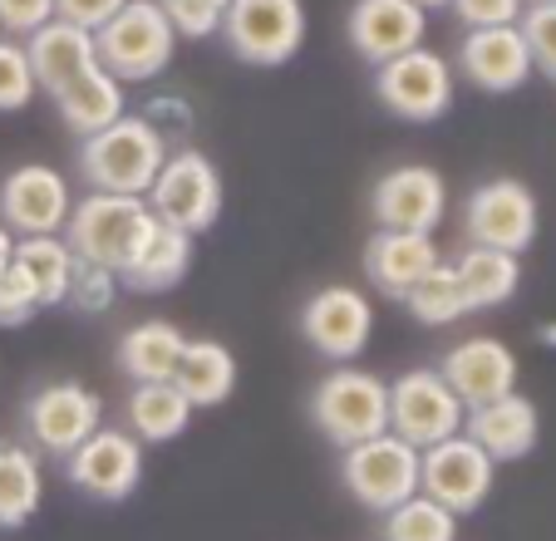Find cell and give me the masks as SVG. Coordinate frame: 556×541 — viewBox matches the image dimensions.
I'll return each instance as SVG.
<instances>
[{
	"label": "cell",
	"mask_w": 556,
	"mask_h": 541,
	"mask_svg": "<svg viewBox=\"0 0 556 541\" xmlns=\"http://www.w3.org/2000/svg\"><path fill=\"white\" fill-rule=\"evenodd\" d=\"M157 217L148 207V198H128V192H89L85 202L70 207L64 222V241L74 256L109 266L124 276L134 266V256L143 251V241L153 237Z\"/></svg>",
	"instance_id": "1"
},
{
	"label": "cell",
	"mask_w": 556,
	"mask_h": 541,
	"mask_svg": "<svg viewBox=\"0 0 556 541\" xmlns=\"http://www.w3.org/2000/svg\"><path fill=\"white\" fill-rule=\"evenodd\" d=\"M163 158H168V138L157 134L143 114H118L109 128H99L79 143V167H85V183L94 192L148 198Z\"/></svg>",
	"instance_id": "2"
},
{
	"label": "cell",
	"mask_w": 556,
	"mask_h": 541,
	"mask_svg": "<svg viewBox=\"0 0 556 541\" xmlns=\"http://www.w3.org/2000/svg\"><path fill=\"white\" fill-rule=\"evenodd\" d=\"M94 45H99V64L118 84H148L173 64L178 30L168 25L157 0H124V11L109 15L94 30Z\"/></svg>",
	"instance_id": "3"
},
{
	"label": "cell",
	"mask_w": 556,
	"mask_h": 541,
	"mask_svg": "<svg viewBox=\"0 0 556 541\" xmlns=\"http://www.w3.org/2000/svg\"><path fill=\"white\" fill-rule=\"evenodd\" d=\"M419 453L424 448L404 443L400 433H375V438H359V443L345 448L340 458V482L350 488V498L359 507L379 512L384 517L389 507H400L404 498L419 492Z\"/></svg>",
	"instance_id": "4"
},
{
	"label": "cell",
	"mask_w": 556,
	"mask_h": 541,
	"mask_svg": "<svg viewBox=\"0 0 556 541\" xmlns=\"http://www.w3.org/2000/svg\"><path fill=\"white\" fill-rule=\"evenodd\" d=\"M311 424L336 448L375 438L389 428V385L369 369H330L311 389Z\"/></svg>",
	"instance_id": "5"
},
{
	"label": "cell",
	"mask_w": 556,
	"mask_h": 541,
	"mask_svg": "<svg viewBox=\"0 0 556 541\" xmlns=\"http://www.w3.org/2000/svg\"><path fill=\"white\" fill-rule=\"evenodd\" d=\"M148 207H153L157 222H168V227L188 231V237L217 227V217H222V173H217V163H212L207 153H198V148H178V153H168L163 167H157V177H153V188H148Z\"/></svg>",
	"instance_id": "6"
},
{
	"label": "cell",
	"mask_w": 556,
	"mask_h": 541,
	"mask_svg": "<svg viewBox=\"0 0 556 541\" xmlns=\"http://www.w3.org/2000/svg\"><path fill=\"white\" fill-rule=\"evenodd\" d=\"M227 50L242 64L276 70L295 60L305 45V5L301 0H227L222 11Z\"/></svg>",
	"instance_id": "7"
},
{
	"label": "cell",
	"mask_w": 556,
	"mask_h": 541,
	"mask_svg": "<svg viewBox=\"0 0 556 541\" xmlns=\"http://www.w3.org/2000/svg\"><path fill=\"white\" fill-rule=\"evenodd\" d=\"M375 95L404 124H433L453 109V64L439 50H414L375 64Z\"/></svg>",
	"instance_id": "8"
},
{
	"label": "cell",
	"mask_w": 556,
	"mask_h": 541,
	"mask_svg": "<svg viewBox=\"0 0 556 541\" xmlns=\"http://www.w3.org/2000/svg\"><path fill=\"white\" fill-rule=\"evenodd\" d=\"M99 424H104V399L79 379H54L25 399V438L35 443V453L50 458H70Z\"/></svg>",
	"instance_id": "9"
},
{
	"label": "cell",
	"mask_w": 556,
	"mask_h": 541,
	"mask_svg": "<svg viewBox=\"0 0 556 541\" xmlns=\"http://www.w3.org/2000/svg\"><path fill=\"white\" fill-rule=\"evenodd\" d=\"M493 473L497 463L468 433L439 438L433 448L419 453V492L443 502L453 517H468V512L483 507L488 492H493Z\"/></svg>",
	"instance_id": "10"
},
{
	"label": "cell",
	"mask_w": 556,
	"mask_h": 541,
	"mask_svg": "<svg viewBox=\"0 0 556 541\" xmlns=\"http://www.w3.org/2000/svg\"><path fill=\"white\" fill-rule=\"evenodd\" d=\"M463 231L472 247H493L522 256L536 241V198L517 177H488L463 202Z\"/></svg>",
	"instance_id": "11"
},
{
	"label": "cell",
	"mask_w": 556,
	"mask_h": 541,
	"mask_svg": "<svg viewBox=\"0 0 556 541\" xmlns=\"http://www.w3.org/2000/svg\"><path fill=\"white\" fill-rule=\"evenodd\" d=\"M463 399L443 385L439 369H409L389 385V433L414 448H433L439 438L463 433Z\"/></svg>",
	"instance_id": "12"
},
{
	"label": "cell",
	"mask_w": 556,
	"mask_h": 541,
	"mask_svg": "<svg viewBox=\"0 0 556 541\" xmlns=\"http://www.w3.org/2000/svg\"><path fill=\"white\" fill-rule=\"evenodd\" d=\"M64 473L79 492L99 502H124L138 492L143 482V443L124 428H104L99 424L85 443L74 448L70 458H64Z\"/></svg>",
	"instance_id": "13"
},
{
	"label": "cell",
	"mask_w": 556,
	"mask_h": 541,
	"mask_svg": "<svg viewBox=\"0 0 556 541\" xmlns=\"http://www.w3.org/2000/svg\"><path fill=\"white\" fill-rule=\"evenodd\" d=\"M375 330V305L355 291V286H326L301 305V335L320 360L330 365H350L369 344Z\"/></svg>",
	"instance_id": "14"
},
{
	"label": "cell",
	"mask_w": 556,
	"mask_h": 541,
	"mask_svg": "<svg viewBox=\"0 0 556 541\" xmlns=\"http://www.w3.org/2000/svg\"><path fill=\"white\" fill-rule=\"evenodd\" d=\"M70 207L74 192L64 183V173H54L45 163H21L0 183V222L15 237H54L70 222Z\"/></svg>",
	"instance_id": "15"
},
{
	"label": "cell",
	"mask_w": 556,
	"mask_h": 541,
	"mask_svg": "<svg viewBox=\"0 0 556 541\" xmlns=\"http://www.w3.org/2000/svg\"><path fill=\"white\" fill-rule=\"evenodd\" d=\"M458 74L483 95H517L532 79V50L522 25H483L468 30L458 45Z\"/></svg>",
	"instance_id": "16"
},
{
	"label": "cell",
	"mask_w": 556,
	"mask_h": 541,
	"mask_svg": "<svg viewBox=\"0 0 556 541\" xmlns=\"http://www.w3.org/2000/svg\"><path fill=\"white\" fill-rule=\"evenodd\" d=\"M369 212H375V222L389 231H433L443 222V212H448V188H443V177L424 163L394 167V173H384L375 183Z\"/></svg>",
	"instance_id": "17"
},
{
	"label": "cell",
	"mask_w": 556,
	"mask_h": 541,
	"mask_svg": "<svg viewBox=\"0 0 556 541\" xmlns=\"http://www.w3.org/2000/svg\"><path fill=\"white\" fill-rule=\"evenodd\" d=\"M439 375L463 399V408H478L517 389V354L493 335H472V340H458L443 354Z\"/></svg>",
	"instance_id": "18"
},
{
	"label": "cell",
	"mask_w": 556,
	"mask_h": 541,
	"mask_svg": "<svg viewBox=\"0 0 556 541\" xmlns=\"http://www.w3.org/2000/svg\"><path fill=\"white\" fill-rule=\"evenodd\" d=\"M345 35L359 60L384 64V60H394V54L424 45V35H429V11L414 5V0H355V5H350V21H345Z\"/></svg>",
	"instance_id": "19"
},
{
	"label": "cell",
	"mask_w": 556,
	"mask_h": 541,
	"mask_svg": "<svg viewBox=\"0 0 556 541\" xmlns=\"http://www.w3.org/2000/svg\"><path fill=\"white\" fill-rule=\"evenodd\" d=\"M433 266H439L433 231H389V227H379L375 237L365 241V276L375 281V291L389 295V301H404Z\"/></svg>",
	"instance_id": "20"
},
{
	"label": "cell",
	"mask_w": 556,
	"mask_h": 541,
	"mask_svg": "<svg viewBox=\"0 0 556 541\" xmlns=\"http://www.w3.org/2000/svg\"><path fill=\"white\" fill-rule=\"evenodd\" d=\"M463 428L478 448H483L493 463H517L536 448V433H542V418H536V404L527 394H503L493 404H478L463 414Z\"/></svg>",
	"instance_id": "21"
},
{
	"label": "cell",
	"mask_w": 556,
	"mask_h": 541,
	"mask_svg": "<svg viewBox=\"0 0 556 541\" xmlns=\"http://www.w3.org/2000/svg\"><path fill=\"white\" fill-rule=\"evenodd\" d=\"M25 54H30V70H35V84L45 95H60L70 79H79L85 70L99 64V45H94V30L85 25H70V21H45L40 30L25 35Z\"/></svg>",
	"instance_id": "22"
},
{
	"label": "cell",
	"mask_w": 556,
	"mask_h": 541,
	"mask_svg": "<svg viewBox=\"0 0 556 541\" xmlns=\"http://www.w3.org/2000/svg\"><path fill=\"white\" fill-rule=\"evenodd\" d=\"M173 385L188 394L192 408L227 404L231 389H237V354L222 340H188L178 369H173Z\"/></svg>",
	"instance_id": "23"
},
{
	"label": "cell",
	"mask_w": 556,
	"mask_h": 541,
	"mask_svg": "<svg viewBox=\"0 0 556 541\" xmlns=\"http://www.w3.org/2000/svg\"><path fill=\"white\" fill-rule=\"evenodd\" d=\"M50 99H54V109H60V118L79 138L99 134V128H109L118 114H124V84H118L104 64L85 70L79 79H70L60 95H50Z\"/></svg>",
	"instance_id": "24"
},
{
	"label": "cell",
	"mask_w": 556,
	"mask_h": 541,
	"mask_svg": "<svg viewBox=\"0 0 556 541\" xmlns=\"http://www.w3.org/2000/svg\"><path fill=\"white\" fill-rule=\"evenodd\" d=\"M192 424V404L173 379H143L128 394V428L138 443H173Z\"/></svg>",
	"instance_id": "25"
},
{
	"label": "cell",
	"mask_w": 556,
	"mask_h": 541,
	"mask_svg": "<svg viewBox=\"0 0 556 541\" xmlns=\"http://www.w3.org/2000/svg\"><path fill=\"white\" fill-rule=\"evenodd\" d=\"M192 270V237L168 222H157L153 237L143 241V251L134 256V266L118 276L128 291H143V295H157V291H173Z\"/></svg>",
	"instance_id": "26"
},
{
	"label": "cell",
	"mask_w": 556,
	"mask_h": 541,
	"mask_svg": "<svg viewBox=\"0 0 556 541\" xmlns=\"http://www.w3.org/2000/svg\"><path fill=\"white\" fill-rule=\"evenodd\" d=\"M458 270V286H463V301L468 311H497L517 295L522 286V261L513 251H493V247H472L453 261Z\"/></svg>",
	"instance_id": "27"
},
{
	"label": "cell",
	"mask_w": 556,
	"mask_h": 541,
	"mask_svg": "<svg viewBox=\"0 0 556 541\" xmlns=\"http://www.w3.org/2000/svg\"><path fill=\"white\" fill-rule=\"evenodd\" d=\"M45 502L40 453L21 443H0V531H21Z\"/></svg>",
	"instance_id": "28"
},
{
	"label": "cell",
	"mask_w": 556,
	"mask_h": 541,
	"mask_svg": "<svg viewBox=\"0 0 556 541\" xmlns=\"http://www.w3.org/2000/svg\"><path fill=\"white\" fill-rule=\"evenodd\" d=\"M182 344H188V335H182L178 325L143 320V325H134V330H124V340H118V365H124V375L134 379V385H143V379H173V369H178V360H182Z\"/></svg>",
	"instance_id": "29"
},
{
	"label": "cell",
	"mask_w": 556,
	"mask_h": 541,
	"mask_svg": "<svg viewBox=\"0 0 556 541\" xmlns=\"http://www.w3.org/2000/svg\"><path fill=\"white\" fill-rule=\"evenodd\" d=\"M11 261L25 270V281L35 286L40 305H64V291H70V270H74V251L70 241L54 231V237H21L11 251Z\"/></svg>",
	"instance_id": "30"
},
{
	"label": "cell",
	"mask_w": 556,
	"mask_h": 541,
	"mask_svg": "<svg viewBox=\"0 0 556 541\" xmlns=\"http://www.w3.org/2000/svg\"><path fill=\"white\" fill-rule=\"evenodd\" d=\"M384 541H458V517L443 502L414 492L384 512Z\"/></svg>",
	"instance_id": "31"
},
{
	"label": "cell",
	"mask_w": 556,
	"mask_h": 541,
	"mask_svg": "<svg viewBox=\"0 0 556 541\" xmlns=\"http://www.w3.org/2000/svg\"><path fill=\"white\" fill-rule=\"evenodd\" d=\"M404 305H409V315L419 325H453V320H463V315H472L468 311V301H463V286H458V270L453 266H433L429 276H424L419 286H414L409 295H404Z\"/></svg>",
	"instance_id": "32"
},
{
	"label": "cell",
	"mask_w": 556,
	"mask_h": 541,
	"mask_svg": "<svg viewBox=\"0 0 556 541\" xmlns=\"http://www.w3.org/2000/svg\"><path fill=\"white\" fill-rule=\"evenodd\" d=\"M118 270L109 266H94V261L74 256V270H70V291H64V305H74L79 315H104L114 311L118 301Z\"/></svg>",
	"instance_id": "33"
},
{
	"label": "cell",
	"mask_w": 556,
	"mask_h": 541,
	"mask_svg": "<svg viewBox=\"0 0 556 541\" xmlns=\"http://www.w3.org/2000/svg\"><path fill=\"white\" fill-rule=\"evenodd\" d=\"M40 84H35L30 54L21 40H0V114H21L35 104Z\"/></svg>",
	"instance_id": "34"
},
{
	"label": "cell",
	"mask_w": 556,
	"mask_h": 541,
	"mask_svg": "<svg viewBox=\"0 0 556 541\" xmlns=\"http://www.w3.org/2000/svg\"><path fill=\"white\" fill-rule=\"evenodd\" d=\"M168 25L182 35V40H207V35L222 30V11L227 0H157Z\"/></svg>",
	"instance_id": "35"
},
{
	"label": "cell",
	"mask_w": 556,
	"mask_h": 541,
	"mask_svg": "<svg viewBox=\"0 0 556 541\" xmlns=\"http://www.w3.org/2000/svg\"><path fill=\"white\" fill-rule=\"evenodd\" d=\"M517 25H522L527 50H532V70L556 84V5H527Z\"/></svg>",
	"instance_id": "36"
},
{
	"label": "cell",
	"mask_w": 556,
	"mask_h": 541,
	"mask_svg": "<svg viewBox=\"0 0 556 541\" xmlns=\"http://www.w3.org/2000/svg\"><path fill=\"white\" fill-rule=\"evenodd\" d=\"M40 311L45 305H40V295H35V286L25 281V270L11 261V266L0 270V325L15 330V325H30Z\"/></svg>",
	"instance_id": "37"
},
{
	"label": "cell",
	"mask_w": 556,
	"mask_h": 541,
	"mask_svg": "<svg viewBox=\"0 0 556 541\" xmlns=\"http://www.w3.org/2000/svg\"><path fill=\"white\" fill-rule=\"evenodd\" d=\"M448 5L468 30H483V25H517L527 11V0H448Z\"/></svg>",
	"instance_id": "38"
},
{
	"label": "cell",
	"mask_w": 556,
	"mask_h": 541,
	"mask_svg": "<svg viewBox=\"0 0 556 541\" xmlns=\"http://www.w3.org/2000/svg\"><path fill=\"white\" fill-rule=\"evenodd\" d=\"M45 21H54V0H0V30L30 35Z\"/></svg>",
	"instance_id": "39"
},
{
	"label": "cell",
	"mask_w": 556,
	"mask_h": 541,
	"mask_svg": "<svg viewBox=\"0 0 556 541\" xmlns=\"http://www.w3.org/2000/svg\"><path fill=\"white\" fill-rule=\"evenodd\" d=\"M118 11H124V0H54V15L70 25H85V30H99Z\"/></svg>",
	"instance_id": "40"
},
{
	"label": "cell",
	"mask_w": 556,
	"mask_h": 541,
	"mask_svg": "<svg viewBox=\"0 0 556 541\" xmlns=\"http://www.w3.org/2000/svg\"><path fill=\"white\" fill-rule=\"evenodd\" d=\"M11 251H15V231L5 227V222H0V270L11 266Z\"/></svg>",
	"instance_id": "41"
},
{
	"label": "cell",
	"mask_w": 556,
	"mask_h": 541,
	"mask_svg": "<svg viewBox=\"0 0 556 541\" xmlns=\"http://www.w3.org/2000/svg\"><path fill=\"white\" fill-rule=\"evenodd\" d=\"M414 5H424V11H443L448 0H414Z\"/></svg>",
	"instance_id": "42"
},
{
	"label": "cell",
	"mask_w": 556,
	"mask_h": 541,
	"mask_svg": "<svg viewBox=\"0 0 556 541\" xmlns=\"http://www.w3.org/2000/svg\"><path fill=\"white\" fill-rule=\"evenodd\" d=\"M542 340H546V344H556V325H546V330H542Z\"/></svg>",
	"instance_id": "43"
},
{
	"label": "cell",
	"mask_w": 556,
	"mask_h": 541,
	"mask_svg": "<svg viewBox=\"0 0 556 541\" xmlns=\"http://www.w3.org/2000/svg\"><path fill=\"white\" fill-rule=\"evenodd\" d=\"M532 5H556V0H532Z\"/></svg>",
	"instance_id": "44"
}]
</instances>
